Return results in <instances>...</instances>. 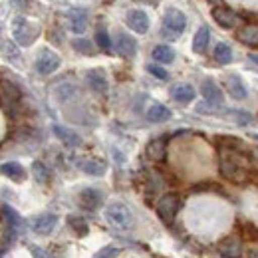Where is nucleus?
<instances>
[{
	"instance_id": "obj_25",
	"label": "nucleus",
	"mask_w": 258,
	"mask_h": 258,
	"mask_svg": "<svg viewBox=\"0 0 258 258\" xmlns=\"http://www.w3.org/2000/svg\"><path fill=\"white\" fill-rule=\"evenodd\" d=\"M147 155H149L153 161H161V159H165V139H163V137L153 139V141L147 145Z\"/></svg>"
},
{
	"instance_id": "obj_36",
	"label": "nucleus",
	"mask_w": 258,
	"mask_h": 258,
	"mask_svg": "<svg viewBox=\"0 0 258 258\" xmlns=\"http://www.w3.org/2000/svg\"><path fill=\"white\" fill-rule=\"evenodd\" d=\"M28 248H30V254H32L34 258H54V256H50L44 248H40V246H36V244H30Z\"/></svg>"
},
{
	"instance_id": "obj_38",
	"label": "nucleus",
	"mask_w": 258,
	"mask_h": 258,
	"mask_svg": "<svg viewBox=\"0 0 258 258\" xmlns=\"http://www.w3.org/2000/svg\"><path fill=\"white\" fill-rule=\"evenodd\" d=\"M248 58H250V60H252V62H254V64H258V54H250V56H248Z\"/></svg>"
},
{
	"instance_id": "obj_33",
	"label": "nucleus",
	"mask_w": 258,
	"mask_h": 258,
	"mask_svg": "<svg viewBox=\"0 0 258 258\" xmlns=\"http://www.w3.org/2000/svg\"><path fill=\"white\" fill-rule=\"evenodd\" d=\"M226 113H228L230 117H234L238 125H248V123L252 121V115H250V113H246V111H238V109H232V111H226Z\"/></svg>"
},
{
	"instance_id": "obj_18",
	"label": "nucleus",
	"mask_w": 258,
	"mask_h": 258,
	"mask_svg": "<svg viewBox=\"0 0 258 258\" xmlns=\"http://www.w3.org/2000/svg\"><path fill=\"white\" fill-rule=\"evenodd\" d=\"M117 52L123 58H133L137 54V42L129 34H119L117 36Z\"/></svg>"
},
{
	"instance_id": "obj_26",
	"label": "nucleus",
	"mask_w": 258,
	"mask_h": 258,
	"mask_svg": "<svg viewBox=\"0 0 258 258\" xmlns=\"http://www.w3.org/2000/svg\"><path fill=\"white\" fill-rule=\"evenodd\" d=\"M213 56H215V60H217L219 64H223V66L232 62V50H230V46H228V44H223V42L215 46Z\"/></svg>"
},
{
	"instance_id": "obj_6",
	"label": "nucleus",
	"mask_w": 258,
	"mask_h": 258,
	"mask_svg": "<svg viewBox=\"0 0 258 258\" xmlns=\"http://www.w3.org/2000/svg\"><path fill=\"white\" fill-rule=\"evenodd\" d=\"M211 16L215 18V22H217L221 28H226V30L238 26V22H240V16H238L232 8H226V6H215V8L211 10Z\"/></svg>"
},
{
	"instance_id": "obj_3",
	"label": "nucleus",
	"mask_w": 258,
	"mask_h": 258,
	"mask_svg": "<svg viewBox=\"0 0 258 258\" xmlns=\"http://www.w3.org/2000/svg\"><path fill=\"white\" fill-rule=\"evenodd\" d=\"M185 28H187V16L177 8H169L163 16V34L177 38L185 32Z\"/></svg>"
},
{
	"instance_id": "obj_7",
	"label": "nucleus",
	"mask_w": 258,
	"mask_h": 258,
	"mask_svg": "<svg viewBox=\"0 0 258 258\" xmlns=\"http://www.w3.org/2000/svg\"><path fill=\"white\" fill-rule=\"evenodd\" d=\"M60 64H62V60L58 54H54L52 50H44L36 60V70L42 76H50L60 68Z\"/></svg>"
},
{
	"instance_id": "obj_13",
	"label": "nucleus",
	"mask_w": 258,
	"mask_h": 258,
	"mask_svg": "<svg viewBox=\"0 0 258 258\" xmlns=\"http://www.w3.org/2000/svg\"><path fill=\"white\" fill-rule=\"evenodd\" d=\"M219 252L223 258H240L242 256V244H240L238 238L228 236L219 244Z\"/></svg>"
},
{
	"instance_id": "obj_28",
	"label": "nucleus",
	"mask_w": 258,
	"mask_h": 258,
	"mask_svg": "<svg viewBox=\"0 0 258 258\" xmlns=\"http://www.w3.org/2000/svg\"><path fill=\"white\" fill-rule=\"evenodd\" d=\"M32 173L38 183H48V181H50V171H48V167L42 161L32 163Z\"/></svg>"
},
{
	"instance_id": "obj_1",
	"label": "nucleus",
	"mask_w": 258,
	"mask_h": 258,
	"mask_svg": "<svg viewBox=\"0 0 258 258\" xmlns=\"http://www.w3.org/2000/svg\"><path fill=\"white\" fill-rule=\"evenodd\" d=\"M105 219L107 223L121 230H127L133 226V215L123 203H111L105 207Z\"/></svg>"
},
{
	"instance_id": "obj_16",
	"label": "nucleus",
	"mask_w": 258,
	"mask_h": 258,
	"mask_svg": "<svg viewBox=\"0 0 258 258\" xmlns=\"http://www.w3.org/2000/svg\"><path fill=\"white\" fill-rule=\"evenodd\" d=\"M236 38L240 44L256 46L258 44V24H244L236 30Z\"/></svg>"
},
{
	"instance_id": "obj_14",
	"label": "nucleus",
	"mask_w": 258,
	"mask_h": 258,
	"mask_svg": "<svg viewBox=\"0 0 258 258\" xmlns=\"http://www.w3.org/2000/svg\"><path fill=\"white\" fill-rule=\"evenodd\" d=\"M86 80H88V86L96 92V94H105L107 92V78L101 70H90L86 74Z\"/></svg>"
},
{
	"instance_id": "obj_5",
	"label": "nucleus",
	"mask_w": 258,
	"mask_h": 258,
	"mask_svg": "<svg viewBox=\"0 0 258 258\" xmlns=\"http://www.w3.org/2000/svg\"><path fill=\"white\" fill-rule=\"evenodd\" d=\"M221 173H223V177L228 179V181H232V183H236V185H240V183H244L246 181V171H244V167H240L238 163L234 161V159H230V157H221Z\"/></svg>"
},
{
	"instance_id": "obj_23",
	"label": "nucleus",
	"mask_w": 258,
	"mask_h": 258,
	"mask_svg": "<svg viewBox=\"0 0 258 258\" xmlns=\"http://www.w3.org/2000/svg\"><path fill=\"white\" fill-rule=\"evenodd\" d=\"M153 60L159 64H171L175 60V50L167 44H159L153 48Z\"/></svg>"
},
{
	"instance_id": "obj_10",
	"label": "nucleus",
	"mask_w": 258,
	"mask_h": 258,
	"mask_svg": "<svg viewBox=\"0 0 258 258\" xmlns=\"http://www.w3.org/2000/svg\"><path fill=\"white\" fill-rule=\"evenodd\" d=\"M68 18H70L72 32L82 34L88 28V10L86 8H70L68 10Z\"/></svg>"
},
{
	"instance_id": "obj_34",
	"label": "nucleus",
	"mask_w": 258,
	"mask_h": 258,
	"mask_svg": "<svg viewBox=\"0 0 258 258\" xmlns=\"http://www.w3.org/2000/svg\"><path fill=\"white\" fill-rule=\"evenodd\" d=\"M119 256V248L117 246H113V244H107V246H103L101 250H97L94 258H117Z\"/></svg>"
},
{
	"instance_id": "obj_35",
	"label": "nucleus",
	"mask_w": 258,
	"mask_h": 258,
	"mask_svg": "<svg viewBox=\"0 0 258 258\" xmlns=\"http://www.w3.org/2000/svg\"><path fill=\"white\" fill-rule=\"evenodd\" d=\"M147 70H149V74H153V76H155V78H159V80H167V78H169V74L163 70L161 66L151 64V66H147Z\"/></svg>"
},
{
	"instance_id": "obj_4",
	"label": "nucleus",
	"mask_w": 258,
	"mask_h": 258,
	"mask_svg": "<svg viewBox=\"0 0 258 258\" xmlns=\"http://www.w3.org/2000/svg\"><path fill=\"white\" fill-rule=\"evenodd\" d=\"M179 209H181V199H179V195L175 193L163 195L159 199V203H157V215H159V219L163 223H173V219L177 217Z\"/></svg>"
},
{
	"instance_id": "obj_12",
	"label": "nucleus",
	"mask_w": 258,
	"mask_h": 258,
	"mask_svg": "<svg viewBox=\"0 0 258 258\" xmlns=\"http://www.w3.org/2000/svg\"><path fill=\"white\" fill-rule=\"evenodd\" d=\"M52 131H54V135L64 143L66 147H80L82 145V137L76 131H72V129L64 127V125H54Z\"/></svg>"
},
{
	"instance_id": "obj_8",
	"label": "nucleus",
	"mask_w": 258,
	"mask_h": 258,
	"mask_svg": "<svg viewBox=\"0 0 258 258\" xmlns=\"http://www.w3.org/2000/svg\"><path fill=\"white\" fill-rule=\"evenodd\" d=\"M56 225H58V217L54 213H42L36 219H32V230L36 234H42V236L50 234L56 228Z\"/></svg>"
},
{
	"instance_id": "obj_30",
	"label": "nucleus",
	"mask_w": 258,
	"mask_h": 258,
	"mask_svg": "<svg viewBox=\"0 0 258 258\" xmlns=\"http://www.w3.org/2000/svg\"><path fill=\"white\" fill-rule=\"evenodd\" d=\"M68 225L74 228V232L76 234H80V236H84V234H88V223H86V219H82V217H68Z\"/></svg>"
},
{
	"instance_id": "obj_17",
	"label": "nucleus",
	"mask_w": 258,
	"mask_h": 258,
	"mask_svg": "<svg viewBox=\"0 0 258 258\" xmlns=\"http://www.w3.org/2000/svg\"><path fill=\"white\" fill-rule=\"evenodd\" d=\"M226 88H228V94L232 96V99H246V96H248L246 86L242 84V80L236 74L226 78Z\"/></svg>"
},
{
	"instance_id": "obj_11",
	"label": "nucleus",
	"mask_w": 258,
	"mask_h": 258,
	"mask_svg": "<svg viewBox=\"0 0 258 258\" xmlns=\"http://www.w3.org/2000/svg\"><path fill=\"white\" fill-rule=\"evenodd\" d=\"M201 94L207 99V103H211V105H223V101H225V96H223L221 88H219L213 80H205V82H203Z\"/></svg>"
},
{
	"instance_id": "obj_9",
	"label": "nucleus",
	"mask_w": 258,
	"mask_h": 258,
	"mask_svg": "<svg viewBox=\"0 0 258 258\" xmlns=\"http://www.w3.org/2000/svg\"><path fill=\"white\" fill-rule=\"evenodd\" d=\"M127 26L137 34H145L149 30V16L143 10H129L125 16Z\"/></svg>"
},
{
	"instance_id": "obj_20",
	"label": "nucleus",
	"mask_w": 258,
	"mask_h": 258,
	"mask_svg": "<svg viewBox=\"0 0 258 258\" xmlns=\"http://www.w3.org/2000/svg\"><path fill=\"white\" fill-rule=\"evenodd\" d=\"M76 165L84 171V173H88V175H92V177H101L103 173H105V163L97 161V159H76Z\"/></svg>"
},
{
	"instance_id": "obj_22",
	"label": "nucleus",
	"mask_w": 258,
	"mask_h": 258,
	"mask_svg": "<svg viewBox=\"0 0 258 258\" xmlns=\"http://www.w3.org/2000/svg\"><path fill=\"white\" fill-rule=\"evenodd\" d=\"M171 109L169 107H165L163 103H153L149 109H147V119L149 121H153V123H161V121H167V119H171Z\"/></svg>"
},
{
	"instance_id": "obj_24",
	"label": "nucleus",
	"mask_w": 258,
	"mask_h": 258,
	"mask_svg": "<svg viewBox=\"0 0 258 258\" xmlns=\"http://www.w3.org/2000/svg\"><path fill=\"white\" fill-rule=\"evenodd\" d=\"M209 40H211L209 28H207V26H201L193 38V50L197 54H203V52L207 50V46H209Z\"/></svg>"
},
{
	"instance_id": "obj_19",
	"label": "nucleus",
	"mask_w": 258,
	"mask_h": 258,
	"mask_svg": "<svg viewBox=\"0 0 258 258\" xmlns=\"http://www.w3.org/2000/svg\"><path fill=\"white\" fill-rule=\"evenodd\" d=\"M171 96L179 103H191L195 96H197V92H195L193 86H189V84H177V86H173Z\"/></svg>"
},
{
	"instance_id": "obj_37",
	"label": "nucleus",
	"mask_w": 258,
	"mask_h": 258,
	"mask_svg": "<svg viewBox=\"0 0 258 258\" xmlns=\"http://www.w3.org/2000/svg\"><path fill=\"white\" fill-rule=\"evenodd\" d=\"M246 258H258V248H250L246 252Z\"/></svg>"
},
{
	"instance_id": "obj_32",
	"label": "nucleus",
	"mask_w": 258,
	"mask_h": 258,
	"mask_svg": "<svg viewBox=\"0 0 258 258\" xmlns=\"http://www.w3.org/2000/svg\"><path fill=\"white\" fill-rule=\"evenodd\" d=\"M76 96V86L74 84H62L58 90H56V97L64 103L68 99H72V97Z\"/></svg>"
},
{
	"instance_id": "obj_2",
	"label": "nucleus",
	"mask_w": 258,
	"mask_h": 258,
	"mask_svg": "<svg viewBox=\"0 0 258 258\" xmlns=\"http://www.w3.org/2000/svg\"><path fill=\"white\" fill-rule=\"evenodd\" d=\"M12 34H14L16 42L20 46H30V44H34V40L38 38V34H40V26H36L34 22L22 18V16H18V18H14Z\"/></svg>"
},
{
	"instance_id": "obj_15",
	"label": "nucleus",
	"mask_w": 258,
	"mask_h": 258,
	"mask_svg": "<svg viewBox=\"0 0 258 258\" xmlns=\"http://www.w3.org/2000/svg\"><path fill=\"white\" fill-rule=\"evenodd\" d=\"M0 173H2L4 177H8V179L16 181V183H20V181H24V179H26V169L16 161L2 163V165H0Z\"/></svg>"
},
{
	"instance_id": "obj_31",
	"label": "nucleus",
	"mask_w": 258,
	"mask_h": 258,
	"mask_svg": "<svg viewBox=\"0 0 258 258\" xmlns=\"http://www.w3.org/2000/svg\"><path fill=\"white\" fill-rule=\"evenodd\" d=\"M96 42L103 52H109L111 50V38H109V34H107L105 28H97L96 30Z\"/></svg>"
},
{
	"instance_id": "obj_21",
	"label": "nucleus",
	"mask_w": 258,
	"mask_h": 258,
	"mask_svg": "<svg viewBox=\"0 0 258 258\" xmlns=\"http://www.w3.org/2000/svg\"><path fill=\"white\" fill-rule=\"evenodd\" d=\"M78 199H80V203H82L84 209L94 211V209L99 207V203H101V193H99L97 189H84Z\"/></svg>"
},
{
	"instance_id": "obj_29",
	"label": "nucleus",
	"mask_w": 258,
	"mask_h": 258,
	"mask_svg": "<svg viewBox=\"0 0 258 258\" xmlns=\"http://www.w3.org/2000/svg\"><path fill=\"white\" fill-rule=\"evenodd\" d=\"M2 211H4V217H6V223L10 225V228H12V230H16L18 226L22 225V219H20V215H18V213H16V211H14L12 207H8V205H4V207H2Z\"/></svg>"
},
{
	"instance_id": "obj_27",
	"label": "nucleus",
	"mask_w": 258,
	"mask_h": 258,
	"mask_svg": "<svg viewBox=\"0 0 258 258\" xmlns=\"http://www.w3.org/2000/svg\"><path fill=\"white\" fill-rule=\"evenodd\" d=\"M72 48L78 54H84V56H94L96 54V48H94V44L88 38H76V40H72Z\"/></svg>"
}]
</instances>
